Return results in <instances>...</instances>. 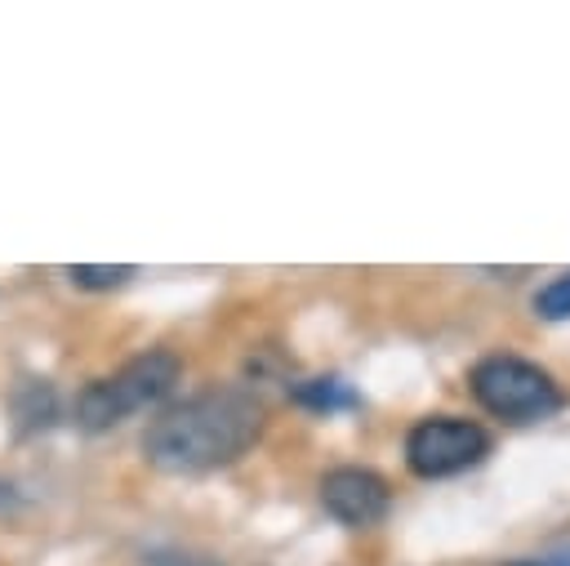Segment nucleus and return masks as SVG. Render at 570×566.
I'll return each instance as SVG.
<instances>
[{
  "instance_id": "20e7f679",
  "label": "nucleus",
  "mask_w": 570,
  "mask_h": 566,
  "mask_svg": "<svg viewBox=\"0 0 570 566\" xmlns=\"http://www.w3.org/2000/svg\"><path fill=\"white\" fill-rule=\"evenodd\" d=\"M490 450V437L481 423L459 419V414H432L419 419L405 432V463L414 477H454L472 463H481Z\"/></svg>"
},
{
  "instance_id": "423d86ee",
  "label": "nucleus",
  "mask_w": 570,
  "mask_h": 566,
  "mask_svg": "<svg viewBox=\"0 0 570 566\" xmlns=\"http://www.w3.org/2000/svg\"><path fill=\"white\" fill-rule=\"evenodd\" d=\"M294 401L312 410H343V406H356V392L343 379H307L294 388Z\"/></svg>"
},
{
  "instance_id": "39448f33",
  "label": "nucleus",
  "mask_w": 570,
  "mask_h": 566,
  "mask_svg": "<svg viewBox=\"0 0 570 566\" xmlns=\"http://www.w3.org/2000/svg\"><path fill=\"white\" fill-rule=\"evenodd\" d=\"M321 508L343 521V526H374L387 517L392 508V490L387 481L374 472V468H356V463H343V468H330L321 477Z\"/></svg>"
},
{
  "instance_id": "9d476101",
  "label": "nucleus",
  "mask_w": 570,
  "mask_h": 566,
  "mask_svg": "<svg viewBox=\"0 0 570 566\" xmlns=\"http://www.w3.org/2000/svg\"><path fill=\"white\" fill-rule=\"evenodd\" d=\"M543 566H570V548H561V553H552V557H539Z\"/></svg>"
},
{
  "instance_id": "0eeeda50",
  "label": "nucleus",
  "mask_w": 570,
  "mask_h": 566,
  "mask_svg": "<svg viewBox=\"0 0 570 566\" xmlns=\"http://www.w3.org/2000/svg\"><path fill=\"white\" fill-rule=\"evenodd\" d=\"M138 267L134 263H71L67 267V276H71V285H80V290H116V285H125L129 276H134Z\"/></svg>"
},
{
  "instance_id": "9b49d317",
  "label": "nucleus",
  "mask_w": 570,
  "mask_h": 566,
  "mask_svg": "<svg viewBox=\"0 0 570 566\" xmlns=\"http://www.w3.org/2000/svg\"><path fill=\"white\" fill-rule=\"evenodd\" d=\"M508 566H543V562H508Z\"/></svg>"
},
{
  "instance_id": "1a4fd4ad",
  "label": "nucleus",
  "mask_w": 570,
  "mask_h": 566,
  "mask_svg": "<svg viewBox=\"0 0 570 566\" xmlns=\"http://www.w3.org/2000/svg\"><path fill=\"white\" fill-rule=\"evenodd\" d=\"M13 504H18V495H13V486H4V481H0V513H4V508H13Z\"/></svg>"
},
{
  "instance_id": "f03ea898",
  "label": "nucleus",
  "mask_w": 570,
  "mask_h": 566,
  "mask_svg": "<svg viewBox=\"0 0 570 566\" xmlns=\"http://www.w3.org/2000/svg\"><path fill=\"white\" fill-rule=\"evenodd\" d=\"M183 379V361L169 348H147L138 357H129L116 374L94 379L80 388L76 397V423L85 432H107L116 423H125L129 414L160 406Z\"/></svg>"
},
{
  "instance_id": "f257e3e1",
  "label": "nucleus",
  "mask_w": 570,
  "mask_h": 566,
  "mask_svg": "<svg viewBox=\"0 0 570 566\" xmlns=\"http://www.w3.org/2000/svg\"><path fill=\"white\" fill-rule=\"evenodd\" d=\"M263 401L240 388L196 392L169 410H160L142 432V455L151 468L187 477L236 463L263 437Z\"/></svg>"
},
{
  "instance_id": "7ed1b4c3",
  "label": "nucleus",
  "mask_w": 570,
  "mask_h": 566,
  "mask_svg": "<svg viewBox=\"0 0 570 566\" xmlns=\"http://www.w3.org/2000/svg\"><path fill=\"white\" fill-rule=\"evenodd\" d=\"M472 397L481 401V410L525 423V419H543L552 410H561V388L552 383V374L525 357L499 352L472 365Z\"/></svg>"
},
{
  "instance_id": "6e6552de",
  "label": "nucleus",
  "mask_w": 570,
  "mask_h": 566,
  "mask_svg": "<svg viewBox=\"0 0 570 566\" xmlns=\"http://www.w3.org/2000/svg\"><path fill=\"white\" fill-rule=\"evenodd\" d=\"M534 312H539L543 321H566V316H570V272L552 276V281L534 294Z\"/></svg>"
}]
</instances>
